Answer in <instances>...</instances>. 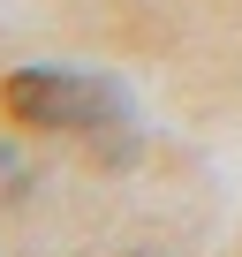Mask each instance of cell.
Listing matches in <instances>:
<instances>
[{
  "label": "cell",
  "instance_id": "6da1fadb",
  "mask_svg": "<svg viewBox=\"0 0 242 257\" xmlns=\"http://www.w3.org/2000/svg\"><path fill=\"white\" fill-rule=\"evenodd\" d=\"M0 113L23 128H61V137H83V128H121L129 121V98H121L106 76L83 68H16L0 83Z\"/></svg>",
  "mask_w": 242,
  "mask_h": 257
}]
</instances>
